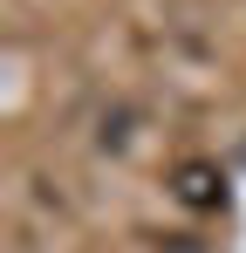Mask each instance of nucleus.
Returning a JSON list of instances; mask_svg holds the SVG:
<instances>
[{
    "label": "nucleus",
    "instance_id": "1",
    "mask_svg": "<svg viewBox=\"0 0 246 253\" xmlns=\"http://www.w3.org/2000/svg\"><path fill=\"white\" fill-rule=\"evenodd\" d=\"M171 192H178V206H192V212H219L226 206V171L205 165V158H185L171 171Z\"/></svg>",
    "mask_w": 246,
    "mask_h": 253
}]
</instances>
